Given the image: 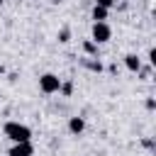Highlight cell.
I'll use <instances>...</instances> for the list:
<instances>
[{
  "label": "cell",
  "instance_id": "1",
  "mask_svg": "<svg viewBox=\"0 0 156 156\" xmlns=\"http://www.w3.org/2000/svg\"><path fill=\"white\" fill-rule=\"evenodd\" d=\"M2 132H5V136H10L15 144H17V141H29V139H32V129H29L27 124H20V122H7Z\"/></svg>",
  "mask_w": 156,
  "mask_h": 156
},
{
  "label": "cell",
  "instance_id": "2",
  "mask_svg": "<svg viewBox=\"0 0 156 156\" xmlns=\"http://www.w3.org/2000/svg\"><path fill=\"white\" fill-rule=\"evenodd\" d=\"M39 88H41V93H46V95L58 93V88H61V78L54 76V73H44V76L39 78Z\"/></svg>",
  "mask_w": 156,
  "mask_h": 156
},
{
  "label": "cell",
  "instance_id": "3",
  "mask_svg": "<svg viewBox=\"0 0 156 156\" xmlns=\"http://www.w3.org/2000/svg\"><path fill=\"white\" fill-rule=\"evenodd\" d=\"M110 37H112L110 24H105V22H95L93 24V41L95 44H105V41H110Z\"/></svg>",
  "mask_w": 156,
  "mask_h": 156
},
{
  "label": "cell",
  "instance_id": "4",
  "mask_svg": "<svg viewBox=\"0 0 156 156\" xmlns=\"http://www.w3.org/2000/svg\"><path fill=\"white\" fill-rule=\"evenodd\" d=\"M32 151H34V146L29 141H17L10 149V156H32Z\"/></svg>",
  "mask_w": 156,
  "mask_h": 156
},
{
  "label": "cell",
  "instance_id": "5",
  "mask_svg": "<svg viewBox=\"0 0 156 156\" xmlns=\"http://www.w3.org/2000/svg\"><path fill=\"white\" fill-rule=\"evenodd\" d=\"M68 129H71L73 134H80V132L85 129V122H83V117H71V122H68Z\"/></svg>",
  "mask_w": 156,
  "mask_h": 156
},
{
  "label": "cell",
  "instance_id": "6",
  "mask_svg": "<svg viewBox=\"0 0 156 156\" xmlns=\"http://www.w3.org/2000/svg\"><path fill=\"white\" fill-rule=\"evenodd\" d=\"M124 66H127L129 71H139V68H141V61H139L134 54H127V56H124Z\"/></svg>",
  "mask_w": 156,
  "mask_h": 156
},
{
  "label": "cell",
  "instance_id": "7",
  "mask_svg": "<svg viewBox=\"0 0 156 156\" xmlns=\"http://www.w3.org/2000/svg\"><path fill=\"white\" fill-rule=\"evenodd\" d=\"M93 20H95V22H105V20H107V10L100 7V5H95V7H93Z\"/></svg>",
  "mask_w": 156,
  "mask_h": 156
},
{
  "label": "cell",
  "instance_id": "8",
  "mask_svg": "<svg viewBox=\"0 0 156 156\" xmlns=\"http://www.w3.org/2000/svg\"><path fill=\"white\" fill-rule=\"evenodd\" d=\"M58 90H61L63 95H71V93H73V83H63V85H61Z\"/></svg>",
  "mask_w": 156,
  "mask_h": 156
},
{
  "label": "cell",
  "instance_id": "9",
  "mask_svg": "<svg viewBox=\"0 0 156 156\" xmlns=\"http://www.w3.org/2000/svg\"><path fill=\"white\" fill-rule=\"evenodd\" d=\"M95 5H100V7H105V10H110V7L115 5V0H95Z\"/></svg>",
  "mask_w": 156,
  "mask_h": 156
},
{
  "label": "cell",
  "instance_id": "10",
  "mask_svg": "<svg viewBox=\"0 0 156 156\" xmlns=\"http://www.w3.org/2000/svg\"><path fill=\"white\" fill-rule=\"evenodd\" d=\"M83 49H85V54H95V41H85Z\"/></svg>",
  "mask_w": 156,
  "mask_h": 156
},
{
  "label": "cell",
  "instance_id": "11",
  "mask_svg": "<svg viewBox=\"0 0 156 156\" xmlns=\"http://www.w3.org/2000/svg\"><path fill=\"white\" fill-rule=\"evenodd\" d=\"M85 66H88V68H93V71H100V68H102V66H100V63H98V61H88V63H85Z\"/></svg>",
  "mask_w": 156,
  "mask_h": 156
},
{
  "label": "cell",
  "instance_id": "12",
  "mask_svg": "<svg viewBox=\"0 0 156 156\" xmlns=\"http://www.w3.org/2000/svg\"><path fill=\"white\" fill-rule=\"evenodd\" d=\"M58 41H68V29H61V34H58Z\"/></svg>",
  "mask_w": 156,
  "mask_h": 156
},
{
  "label": "cell",
  "instance_id": "13",
  "mask_svg": "<svg viewBox=\"0 0 156 156\" xmlns=\"http://www.w3.org/2000/svg\"><path fill=\"white\" fill-rule=\"evenodd\" d=\"M54 2H61V0H54Z\"/></svg>",
  "mask_w": 156,
  "mask_h": 156
},
{
  "label": "cell",
  "instance_id": "14",
  "mask_svg": "<svg viewBox=\"0 0 156 156\" xmlns=\"http://www.w3.org/2000/svg\"><path fill=\"white\" fill-rule=\"evenodd\" d=\"M2 2H5V0H0V5H2Z\"/></svg>",
  "mask_w": 156,
  "mask_h": 156
}]
</instances>
